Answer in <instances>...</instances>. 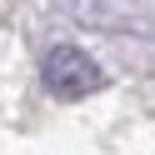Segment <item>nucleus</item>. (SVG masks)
<instances>
[{"label": "nucleus", "mask_w": 155, "mask_h": 155, "mask_svg": "<svg viewBox=\"0 0 155 155\" xmlns=\"http://www.w3.org/2000/svg\"><path fill=\"white\" fill-rule=\"evenodd\" d=\"M40 80H45V90L60 95V100H80V95H90L95 85H100V65L85 50H75V45H55V50L45 55V65H40Z\"/></svg>", "instance_id": "obj_1"}]
</instances>
